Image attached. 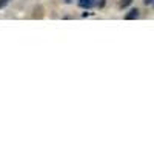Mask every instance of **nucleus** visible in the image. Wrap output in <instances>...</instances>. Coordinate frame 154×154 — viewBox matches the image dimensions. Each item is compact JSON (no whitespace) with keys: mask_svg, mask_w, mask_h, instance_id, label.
<instances>
[{"mask_svg":"<svg viewBox=\"0 0 154 154\" xmlns=\"http://www.w3.org/2000/svg\"><path fill=\"white\" fill-rule=\"evenodd\" d=\"M31 17L35 20H40V19H43L45 17V8L42 6V5H35L34 8H32V12H31Z\"/></svg>","mask_w":154,"mask_h":154,"instance_id":"f257e3e1","label":"nucleus"},{"mask_svg":"<svg viewBox=\"0 0 154 154\" xmlns=\"http://www.w3.org/2000/svg\"><path fill=\"white\" fill-rule=\"evenodd\" d=\"M77 5L83 9H91L96 5V0H77Z\"/></svg>","mask_w":154,"mask_h":154,"instance_id":"f03ea898","label":"nucleus"},{"mask_svg":"<svg viewBox=\"0 0 154 154\" xmlns=\"http://www.w3.org/2000/svg\"><path fill=\"white\" fill-rule=\"evenodd\" d=\"M139 14H140V11L137 8H133V9H130L125 14V20H136L139 17Z\"/></svg>","mask_w":154,"mask_h":154,"instance_id":"7ed1b4c3","label":"nucleus"},{"mask_svg":"<svg viewBox=\"0 0 154 154\" xmlns=\"http://www.w3.org/2000/svg\"><path fill=\"white\" fill-rule=\"evenodd\" d=\"M133 3V0H119L117 2V6L120 8V9H125V8H128Z\"/></svg>","mask_w":154,"mask_h":154,"instance_id":"20e7f679","label":"nucleus"},{"mask_svg":"<svg viewBox=\"0 0 154 154\" xmlns=\"http://www.w3.org/2000/svg\"><path fill=\"white\" fill-rule=\"evenodd\" d=\"M105 3H106V0H96V5L94 6H97L99 9H102V8L105 6Z\"/></svg>","mask_w":154,"mask_h":154,"instance_id":"39448f33","label":"nucleus"},{"mask_svg":"<svg viewBox=\"0 0 154 154\" xmlns=\"http://www.w3.org/2000/svg\"><path fill=\"white\" fill-rule=\"evenodd\" d=\"M12 2V0H0V9H3V8H6L9 3Z\"/></svg>","mask_w":154,"mask_h":154,"instance_id":"423d86ee","label":"nucleus"},{"mask_svg":"<svg viewBox=\"0 0 154 154\" xmlns=\"http://www.w3.org/2000/svg\"><path fill=\"white\" fill-rule=\"evenodd\" d=\"M152 2H154V0H143V5H145V6H151Z\"/></svg>","mask_w":154,"mask_h":154,"instance_id":"0eeeda50","label":"nucleus"},{"mask_svg":"<svg viewBox=\"0 0 154 154\" xmlns=\"http://www.w3.org/2000/svg\"><path fill=\"white\" fill-rule=\"evenodd\" d=\"M63 2H65L66 5H71V3H72V0H63Z\"/></svg>","mask_w":154,"mask_h":154,"instance_id":"6e6552de","label":"nucleus"}]
</instances>
